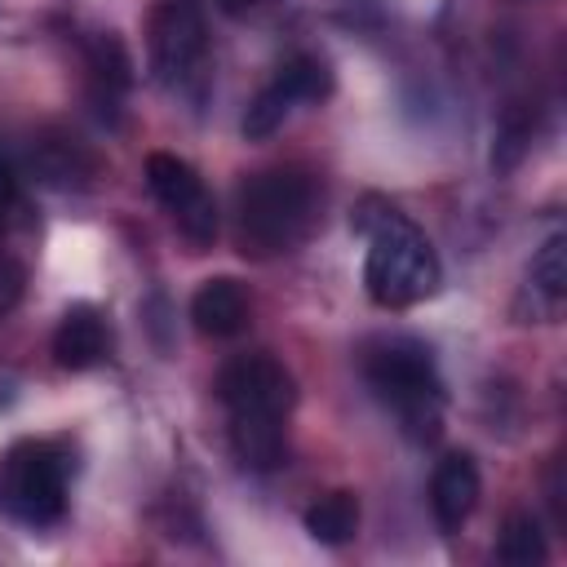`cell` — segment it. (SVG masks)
I'll return each mask as SVG.
<instances>
[{
    "mask_svg": "<svg viewBox=\"0 0 567 567\" xmlns=\"http://www.w3.org/2000/svg\"><path fill=\"white\" fill-rule=\"evenodd\" d=\"M306 532L319 545H346L359 532V496L354 492H328L306 509Z\"/></svg>",
    "mask_w": 567,
    "mask_h": 567,
    "instance_id": "obj_15",
    "label": "cell"
},
{
    "mask_svg": "<svg viewBox=\"0 0 567 567\" xmlns=\"http://www.w3.org/2000/svg\"><path fill=\"white\" fill-rule=\"evenodd\" d=\"M319 217V186L301 168L252 173L235 195V244L244 257L292 252Z\"/></svg>",
    "mask_w": 567,
    "mask_h": 567,
    "instance_id": "obj_1",
    "label": "cell"
},
{
    "mask_svg": "<svg viewBox=\"0 0 567 567\" xmlns=\"http://www.w3.org/2000/svg\"><path fill=\"white\" fill-rule=\"evenodd\" d=\"M359 226L368 230L363 288L377 306L403 310V306H416V301L434 297L443 270H439L434 244L425 239V230L416 221H408L394 208H381L372 221L359 217Z\"/></svg>",
    "mask_w": 567,
    "mask_h": 567,
    "instance_id": "obj_2",
    "label": "cell"
},
{
    "mask_svg": "<svg viewBox=\"0 0 567 567\" xmlns=\"http://www.w3.org/2000/svg\"><path fill=\"white\" fill-rule=\"evenodd\" d=\"M146 186H151V195L173 213V221L182 226V235H186L195 248H208V244L217 239V204H213L204 177H199L186 159H177V155H168V151L146 155Z\"/></svg>",
    "mask_w": 567,
    "mask_h": 567,
    "instance_id": "obj_6",
    "label": "cell"
},
{
    "mask_svg": "<svg viewBox=\"0 0 567 567\" xmlns=\"http://www.w3.org/2000/svg\"><path fill=\"white\" fill-rule=\"evenodd\" d=\"M22 297V266L0 252V310H9Z\"/></svg>",
    "mask_w": 567,
    "mask_h": 567,
    "instance_id": "obj_19",
    "label": "cell"
},
{
    "mask_svg": "<svg viewBox=\"0 0 567 567\" xmlns=\"http://www.w3.org/2000/svg\"><path fill=\"white\" fill-rule=\"evenodd\" d=\"M217 399L230 416H288L297 403V385L279 359L239 354L217 372Z\"/></svg>",
    "mask_w": 567,
    "mask_h": 567,
    "instance_id": "obj_7",
    "label": "cell"
},
{
    "mask_svg": "<svg viewBox=\"0 0 567 567\" xmlns=\"http://www.w3.org/2000/svg\"><path fill=\"white\" fill-rule=\"evenodd\" d=\"M328 84H332V80H328V66H323L319 58H310V53L288 58V62L270 75V84H261L257 97L248 102V111H244V120H239L244 137H248V142H266V137L288 120V111H292L297 102L323 97Z\"/></svg>",
    "mask_w": 567,
    "mask_h": 567,
    "instance_id": "obj_8",
    "label": "cell"
},
{
    "mask_svg": "<svg viewBox=\"0 0 567 567\" xmlns=\"http://www.w3.org/2000/svg\"><path fill=\"white\" fill-rule=\"evenodd\" d=\"M151 75L182 97H199L208 84V22L195 0H159L146 22Z\"/></svg>",
    "mask_w": 567,
    "mask_h": 567,
    "instance_id": "obj_5",
    "label": "cell"
},
{
    "mask_svg": "<svg viewBox=\"0 0 567 567\" xmlns=\"http://www.w3.org/2000/svg\"><path fill=\"white\" fill-rule=\"evenodd\" d=\"M363 377L372 394L399 416L412 443H430L443 430V381L434 359L416 341H381L363 359Z\"/></svg>",
    "mask_w": 567,
    "mask_h": 567,
    "instance_id": "obj_3",
    "label": "cell"
},
{
    "mask_svg": "<svg viewBox=\"0 0 567 567\" xmlns=\"http://www.w3.org/2000/svg\"><path fill=\"white\" fill-rule=\"evenodd\" d=\"M102 354H106V319H102V310L89 306V301L66 306V315L53 328V359H58V368L84 372V368L102 363Z\"/></svg>",
    "mask_w": 567,
    "mask_h": 567,
    "instance_id": "obj_11",
    "label": "cell"
},
{
    "mask_svg": "<svg viewBox=\"0 0 567 567\" xmlns=\"http://www.w3.org/2000/svg\"><path fill=\"white\" fill-rule=\"evenodd\" d=\"M496 558L505 567H536V563H545V532H540L536 514L514 509L505 518V527L496 536Z\"/></svg>",
    "mask_w": 567,
    "mask_h": 567,
    "instance_id": "obj_17",
    "label": "cell"
},
{
    "mask_svg": "<svg viewBox=\"0 0 567 567\" xmlns=\"http://www.w3.org/2000/svg\"><path fill=\"white\" fill-rule=\"evenodd\" d=\"M190 323L204 332V337H235L248 328V297H244V284L230 279V275H217V279H204L190 297Z\"/></svg>",
    "mask_w": 567,
    "mask_h": 567,
    "instance_id": "obj_12",
    "label": "cell"
},
{
    "mask_svg": "<svg viewBox=\"0 0 567 567\" xmlns=\"http://www.w3.org/2000/svg\"><path fill=\"white\" fill-rule=\"evenodd\" d=\"M478 465L470 452H447L439 465H434V478H430V509H434V523L443 532H456L474 505H478Z\"/></svg>",
    "mask_w": 567,
    "mask_h": 567,
    "instance_id": "obj_10",
    "label": "cell"
},
{
    "mask_svg": "<svg viewBox=\"0 0 567 567\" xmlns=\"http://www.w3.org/2000/svg\"><path fill=\"white\" fill-rule=\"evenodd\" d=\"M13 208H18V173H13V159L0 151V230Z\"/></svg>",
    "mask_w": 567,
    "mask_h": 567,
    "instance_id": "obj_18",
    "label": "cell"
},
{
    "mask_svg": "<svg viewBox=\"0 0 567 567\" xmlns=\"http://www.w3.org/2000/svg\"><path fill=\"white\" fill-rule=\"evenodd\" d=\"M89 75H93V97L115 102L128 84H133V62L124 53V44L115 35H97L89 44Z\"/></svg>",
    "mask_w": 567,
    "mask_h": 567,
    "instance_id": "obj_16",
    "label": "cell"
},
{
    "mask_svg": "<svg viewBox=\"0 0 567 567\" xmlns=\"http://www.w3.org/2000/svg\"><path fill=\"white\" fill-rule=\"evenodd\" d=\"M221 9H230V13H239V9H248V4H257V0H217Z\"/></svg>",
    "mask_w": 567,
    "mask_h": 567,
    "instance_id": "obj_20",
    "label": "cell"
},
{
    "mask_svg": "<svg viewBox=\"0 0 567 567\" xmlns=\"http://www.w3.org/2000/svg\"><path fill=\"white\" fill-rule=\"evenodd\" d=\"M27 164L40 182L49 186H80L89 173H93V159L84 155V146L71 137V133H58V128H44L31 137L27 146Z\"/></svg>",
    "mask_w": 567,
    "mask_h": 567,
    "instance_id": "obj_13",
    "label": "cell"
},
{
    "mask_svg": "<svg viewBox=\"0 0 567 567\" xmlns=\"http://www.w3.org/2000/svg\"><path fill=\"white\" fill-rule=\"evenodd\" d=\"M567 301V239L549 235L540 244V252L532 257L523 297H518V315H527L523 323H554L558 310Z\"/></svg>",
    "mask_w": 567,
    "mask_h": 567,
    "instance_id": "obj_9",
    "label": "cell"
},
{
    "mask_svg": "<svg viewBox=\"0 0 567 567\" xmlns=\"http://www.w3.org/2000/svg\"><path fill=\"white\" fill-rule=\"evenodd\" d=\"M0 509L27 527L66 514V452L49 439H22L0 456Z\"/></svg>",
    "mask_w": 567,
    "mask_h": 567,
    "instance_id": "obj_4",
    "label": "cell"
},
{
    "mask_svg": "<svg viewBox=\"0 0 567 567\" xmlns=\"http://www.w3.org/2000/svg\"><path fill=\"white\" fill-rule=\"evenodd\" d=\"M230 452L244 470H279L288 456L284 416H230Z\"/></svg>",
    "mask_w": 567,
    "mask_h": 567,
    "instance_id": "obj_14",
    "label": "cell"
}]
</instances>
